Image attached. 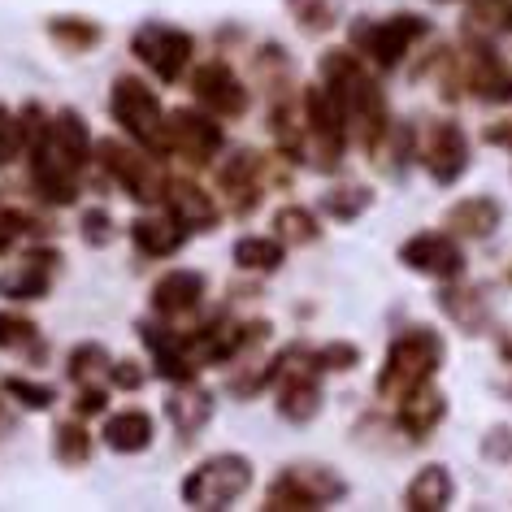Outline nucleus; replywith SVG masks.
<instances>
[{
  "instance_id": "nucleus-1",
  "label": "nucleus",
  "mask_w": 512,
  "mask_h": 512,
  "mask_svg": "<svg viewBox=\"0 0 512 512\" xmlns=\"http://www.w3.org/2000/svg\"><path fill=\"white\" fill-rule=\"evenodd\" d=\"M322 74H326V87L339 96L343 113H348V126L356 131V139L374 152L391 131L382 87L361 70V61H356L352 53H326L322 57Z\"/></svg>"
},
{
  "instance_id": "nucleus-2",
  "label": "nucleus",
  "mask_w": 512,
  "mask_h": 512,
  "mask_svg": "<svg viewBox=\"0 0 512 512\" xmlns=\"http://www.w3.org/2000/svg\"><path fill=\"white\" fill-rule=\"evenodd\" d=\"M439 361H443V339L426 326H408L404 335H395L391 352H387V365H382V374H378V395L400 404L408 391L426 387L430 374L439 369Z\"/></svg>"
},
{
  "instance_id": "nucleus-3",
  "label": "nucleus",
  "mask_w": 512,
  "mask_h": 512,
  "mask_svg": "<svg viewBox=\"0 0 512 512\" xmlns=\"http://www.w3.org/2000/svg\"><path fill=\"white\" fill-rule=\"evenodd\" d=\"M252 482V465L243 456H213L191 473L183 486V499L196 508H226L230 499H239Z\"/></svg>"
},
{
  "instance_id": "nucleus-4",
  "label": "nucleus",
  "mask_w": 512,
  "mask_h": 512,
  "mask_svg": "<svg viewBox=\"0 0 512 512\" xmlns=\"http://www.w3.org/2000/svg\"><path fill=\"white\" fill-rule=\"evenodd\" d=\"M426 18L417 14H395V18H382V22H356L352 27V44L361 48V53H369L378 61L382 70L400 66L404 53L413 48L421 35H426Z\"/></svg>"
},
{
  "instance_id": "nucleus-5",
  "label": "nucleus",
  "mask_w": 512,
  "mask_h": 512,
  "mask_svg": "<svg viewBox=\"0 0 512 512\" xmlns=\"http://www.w3.org/2000/svg\"><path fill=\"white\" fill-rule=\"evenodd\" d=\"M339 495H343V482L335 478V473H326L317 465H300V469H291L274 482L270 504L265 508H322Z\"/></svg>"
},
{
  "instance_id": "nucleus-6",
  "label": "nucleus",
  "mask_w": 512,
  "mask_h": 512,
  "mask_svg": "<svg viewBox=\"0 0 512 512\" xmlns=\"http://www.w3.org/2000/svg\"><path fill=\"white\" fill-rule=\"evenodd\" d=\"M400 261L426 278H439V283L460 278V270H465V252H460L456 239L443 235V230H421V235H413L400 248Z\"/></svg>"
},
{
  "instance_id": "nucleus-7",
  "label": "nucleus",
  "mask_w": 512,
  "mask_h": 512,
  "mask_svg": "<svg viewBox=\"0 0 512 512\" xmlns=\"http://www.w3.org/2000/svg\"><path fill=\"white\" fill-rule=\"evenodd\" d=\"M421 161L434 183H456L460 174L469 170V139L456 122H434L426 131V144H421Z\"/></svg>"
},
{
  "instance_id": "nucleus-8",
  "label": "nucleus",
  "mask_w": 512,
  "mask_h": 512,
  "mask_svg": "<svg viewBox=\"0 0 512 512\" xmlns=\"http://www.w3.org/2000/svg\"><path fill=\"white\" fill-rule=\"evenodd\" d=\"M113 118L131 135L148 139V144L161 139V105H157V96L135 79H118V87H113Z\"/></svg>"
},
{
  "instance_id": "nucleus-9",
  "label": "nucleus",
  "mask_w": 512,
  "mask_h": 512,
  "mask_svg": "<svg viewBox=\"0 0 512 512\" xmlns=\"http://www.w3.org/2000/svg\"><path fill=\"white\" fill-rule=\"evenodd\" d=\"M135 53L144 57L148 66L161 74V79H178L183 66H187V57H191V40H187L183 31L152 22V27H144V31L135 35Z\"/></svg>"
},
{
  "instance_id": "nucleus-10",
  "label": "nucleus",
  "mask_w": 512,
  "mask_h": 512,
  "mask_svg": "<svg viewBox=\"0 0 512 512\" xmlns=\"http://www.w3.org/2000/svg\"><path fill=\"white\" fill-rule=\"evenodd\" d=\"M469 87H473V96L491 100V105H508V100H512V70H508V61L499 57L495 48L478 44V48H473V61H469Z\"/></svg>"
},
{
  "instance_id": "nucleus-11",
  "label": "nucleus",
  "mask_w": 512,
  "mask_h": 512,
  "mask_svg": "<svg viewBox=\"0 0 512 512\" xmlns=\"http://www.w3.org/2000/svg\"><path fill=\"white\" fill-rule=\"evenodd\" d=\"M196 96H200V105H209L222 118H239L248 109V92H243V83L226 66H204L196 74Z\"/></svg>"
},
{
  "instance_id": "nucleus-12",
  "label": "nucleus",
  "mask_w": 512,
  "mask_h": 512,
  "mask_svg": "<svg viewBox=\"0 0 512 512\" xmlns=\"http://www.w3.org/2000/svg\"><path fill=\"white\" fill-rule=\"evenodd\" d=\"M170 144L183 152V157H191V161H209L217 152V144H222V131H217L209 118L183 109V113H174V118H170Z\"/></svg>"
},
{
  "instance_id": "nucleus-13",
  "label": "nucleus",
  "mask_w": 512,
  "mask_h": 512,
  "mask_svg": "<svg viewBox=\"0 0 512 512\" xmlns=\"http://www.w3.org/2000/svg\"><path fill=\"white\" fill-rule=\"evenodd\" d=\"M452 495H456L452 473H447L443 465H426L413 482H408L404 508H408V512H443L447 504H452Z\"/></svg>"
},
{
  "instance_id": "nucleus-14",
  "label": "nucleus",
  "mask_w": 512,
  "mask_h": 512,
  "mask_svg": "<svg viewBox=\"0 0 512 512\" xmlns=\"http://www.w3.org/2000/svg\"><path fill=\"white\" fill-rule=\"evenodd\" d=\"M105 165L122 178L126 191H131L135 200H157V196H161V174L152 170V165L139 161L135 152H126V148H118V144H109V148H105Z\"/></svg>"
},
{
  "instance_id": "nucleus-15",
  "label": "nucleus",
  "mask_w": 512,
  "mask_h": 512,
  "mask_svg": "<svg viewBox=\"0 0 512 512\" xmlns=\"http://www.w3.org/2000/svg\"><path fill=\"white\" fill-rule=\"evenodd\" d=\"M499 217H504V213H499V204L491 196H469V200L452 204L447 226H452L456 235H465V239H486V235H495Z\"/></svg>"
},
{
  "instance_id": "nucleus-16",
  "label": "nucleus",
  "mask_w": 512,
  "mask_h": 512,
  "mask_svg": "<svg viewBox=\"0 0 512 512\" xmlns=\"http://www.w3.org/2000/svg\"><path fill=\"white\" fill-rule=\"evenodd\" d=\"M443 417H447V404H443V395L430 391V387H417L400 400V426L413 434V439H426Z\"/></svg>"
},
{
  "instance_id": "nucleus-17",
  "label": "nucleus",
  "mask_w": 512,
  "mask_h": 512,
  "mask_svg": "<svg viewBox=\"0 0 512 512\" xmlns=\"http://www.w3.org/2000/svg\"><path fill=\"white\" fill-rule=\"evenodd\" d=\"M170 209H174V222L191 226V230H213V222H217L213 200L204 196L200 187H191V183L170 187Z\"/></svg>"
},
{
  "instance_id": "nucleus-18",
  "label": "nucleus",
  "mask_w": 512,
  "mask_h": 512,
  "mask_svg": "<svg viewBox=\"0 0 512 512\" xmlns=\"http://www.w3.org/2000/svg\"><path fill=\"white\" fill-rule=\"evenodd\" d=\"M200 296H204V278L187 274V270H178V274L157 283V309L161 313H187V309H196Z\"/></svg>"
},
{
  "instance_id": "nucleus-19",
  "label": "nucleus",
  "mask_w": 512,
  "mask_h": 512,
  "mask_svg": "<svg viewBox=\"0 0 512 512\" xmlns=\"http://www.w3.org/2000/svg\"><path fill=\"white\" fill-rule=\"evenodd\" d=\"M317 404H322V391H317L313 374H291L283 387V400H278V413L287 421H309L317 413Z\"/></svg>"
},
{
  "instance_id": "nucleus-20",
  "label": "nucleus",
  "mask_w": 512,
  "mask_h": 512,
  "mask_svg": "<svg viewBox=\"0 0 512 512\" xmlns=\"http://www.w3.org/2000/svg\"><path fill=\"white\" fill-rule=\"evenodd\" d=\"M148 439H152V421L144 417V413H118L105 426V443L109 447H118V452H139V447H148Z\"/></svg>"
},
{
  "instance_id": "nucleus-21",
  "label": "nucleus",
  "mask_w": 512,
  "mask_h": 512,
  "mask_svg": "<svg viewBox=\"0 0 512 512\" xmlns=\"http://www.w3.org/2000/svg\"><path fill=\"white\" fill-rule=\"evenodd\" d=\"M209 413H213V400L204 391H187V395H174L170 400V421L183 434H196L204 421H209Z\"/></svg>"
},
{
  "instance_id": "nucleus-22",
  "label": "nucleus",
  "mask_w": 512,
  "mask_h": 512,
  "mask_svg": "<svg viewBox=\"0 0 512 512\" xmlns=\"http://www.w3.org/2000/svg\"><path fill=\"white\" fill-rule=\"evenodd\" d=\"M131 235L148 256H165V252H174L178 243H183V230H178L174 222H157V217H152V222H135Z\"/></svg>"
},
{
  "instance_id": "nucleus-23",
  "label": "nucleus",
  "mask_w": 512,
  "mask_h": 512,
  "mask_svg": "<svg viewBox=\"0 0 512 512\" xmlns=\"http://www.w3.org/2000/svg\"><path fill=\"white\" fill-rule=\"evenodd\" d=\"M235 261L243 265V270L270 274V270H278V261H283V248H278V239H239Z\"/></svg>"
},
{
  "instance_id": "nucleus-24",
  "label": "nucleus",
  "mask_w": 512,
  "mask_h": 512,
  "mask_svg": "<svg viewBox=\"0 0 512 512\" xmlns=\"http://www.w3.org/2000/svg\"><path fill=\"white\" fill-rule=\"evenodd\" d=\"M274 226L287 243H313L317 239V222H313L309 209H283L274 217Z\"/></svg>"
},
{
  "instance_id": "nucleus-25",
  "label": "nucleus",
  "mask_w": 512,
  "mask_h": 512,
  "mask_svg": "<svg viewBox=\"0 0 512 512\" xmlns=\"http://www.w3.org/2000/svg\"><path fill=\"white\" fill-rule=\"evenodd\" d=\"M322 204H326V213L339 217V222H352L356 213L369 209V191L365 187H339V191H330Z\"/></svg>"
},
{
  "instance_id": "nucleus-26",
  "label": "nucleus",
  "mask_w": 512,
  "mask_h": 512,
  "mask_svg": "<svg viewBox=\"0 0 512 512\" xmlns=\"http://www.w3.org/2000/svg\"><path fill=\"white\" fill-rule=\"evenodd\" d=\"M44 270H35V256H31V265H22V274H9L5 283H0V291H9V296H18V300H31V296H40L44 291Z\"/></svg>"
},
{
  "instance_id": "nucleus-27",
  "label": "nucleus",
  "mask_w": 512,
  "mask_h": 512,
  "mask_svg": "<svg viewBox=\"0 0 512 512\" xmlns=\"http://www.w3.org/2000/svg\"><path fill=\"white\" fill-rule=\"evenodd\" d=\"M291 9H296L309 31H326L335 22V0H291Z\"/></svg>"
},
{
  "instance_id": "nucleus-28",
  "label": "nucleus",
  "mask_w": 512,
  "mask_h": 512,
  "mask_svg": "<svg viewBox=\"0 0 512 512\" xmlns=\"http://www.w3.org/2000/svg\"><path fill=\"white\" fill-rule=\"evenodd\" d=\"M356 361H361V352H356L352 343H330V348L313 356V369H352Z\"/></svg>"
},
{
  "instance_id": "nucleus-29",
  "label": "nucleus",
  "mask_w": 512,
  "mask_h": 512,
  "mask_svg": "<svg viewBox=\"0 0 512 512\" xmlns=\"http://www.w3.org/2000/svg\"><path fill=\"white\" fill-rule=\"evenodd\" d=\"M35 326L22 322V317H0V348H18V343H31Z\"/></svg>"
},
{
  "instance_id": "nucleus-30",
  "label": "nucleus",
  "mask_w": 512,
  "mask_h": 512,
  "mask_svg": "<svg viewBox=\"0 0 512 512\" xmlns=\"http://www.w3.org/2000/svg\"><path fill=\"white\" fill-rule=\"evenodd\" d=\"M57 434H61L57 439V456L61 460H87V439H83L79 426H61Z\"/></svg>"
},
{
  "instance_id": "nucleus-31",
  "label": "nucleus",
  "mask_w": 512,
  "mask_h": 512,
  "mask_svg": "<svg viewBox=\"0 0 512 512\" xmlns=\"http://www.w3.org/2000/svg\"><path fill=\"white\" fill-rule=\"evenodd\" d=\"M18 144H22V135H18V122L9 118L5 109H0V165H5V161H14Z\"/></svg>"
},
{
  "instance_id": "nucleus-32",
  "label": "nucleus",
  "mask_w": 512,
  "mask_h": 512,
  "mask_svg": "<svg viewBox=\"0 0 512 512\" xmlns=\"http://www.w3.org/2000/svg\"><path fill=\"white\" fill-rule=\"evenodd\" d=\"M5 391L9 395H22V404H27V408H48V404H53V391H48V387H27V382H5Z\"/></svg>"
},
{
  "instance_id": "nucleus-33",
  "label": "nucleus",
  "mask_w": 512,
  "mask_h": 512,
  "mask_svg": "<svg viewBox=\"0 0 512 512\" xmlns=\"http://www.w3.org/2000/svg\"><path fill=\"white\" fill-rule=\"evenodd\" d=\"M57 40H70V44H92L96 40V31L92 27H53Z\"/></svg>"
},
{
  "instance_id": "nucleus-34",
  "label": "nucleus",
  "mask_w": 512,
  "mask_h": 512,
  "mask_svg": "<svg viewBox=\"0 0 512 512\" xmlns=\"http://www.w3.org/2000/svg\"><path fill=\"white\" fill-rule=\"evenodd\" d=\"M87 239H92V243H100V239H109V217L105 213H87Z\"/></svg>"
},
{
  "instance_id": "nucleus-35",
  "label": "nucleus",
  "mask_w": 512,
  "mask_h": 512,
  "mask_svg": "<svg viewBox=\"0 0 512 512\" xmlns=\"http://www.w3.org/2000/svg\"><path fill=\"white\" fill-rule=\"evenodd\" d=\"M486 139H491V144H499V148H512V118L486 126Z\"/></svg>"
},
{
  "instance_id": "nucleus-36",
  "label": "nucleus",
  "mask_w": 512,
  "mask_h": 512,
  "mask_svg": "<svg viewBox=\"0 0 512 512\" xmlns=\"http://www.w3.org/2000/svg\"><path fill=\"white\" fill-rule=\"evenodd\" d=\"M118 382H122V387H135V382H144V374H135V369H118Z\"/></svg>"
}]
</instances>
